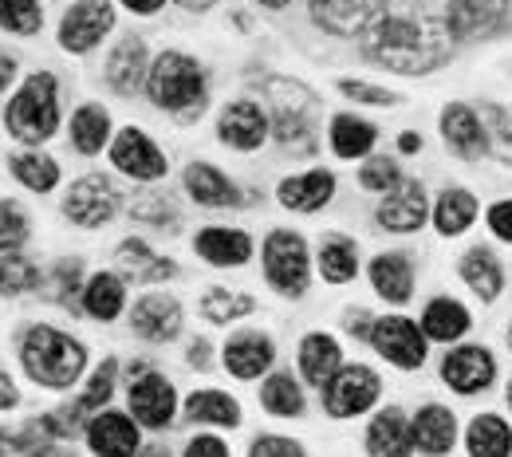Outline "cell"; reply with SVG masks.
I'll use <instances>...</instances> for the list:
<instances>
[{
    "instance_id": "6da1fadb",
    "label": "cell",
    "mask_w": 512,
    "mask_h": 457,
    "mask_svg": "<svg viewBox=\"0 0 512 457\" xmlns=\"http://www.w3.org/2000/svg\"><path fill=\"white\" fill-rule=\"evenodd\" d=\"M453 48V24L449 8L438 16L430 4L418 8H386L363 28V52L367 60L394 67L402 75L430 71L449 56Z\"/></svg>"
},
{
    "instance_id": "7a4b0ae2",
    "label": "cell",
    "mask_w": 512,
    "mask_h": 457,
    "mask_svg": "<svg viewBox=\"0 0 512 457\" xmlns=\"http://www.w3.org/2000/svg\"><path fill=\"white\" fill-rule=\"evenodd\" d=\"M20 359H24V367H28V375L36 383H44V387H71L83 375L87 351L71 335L56 331V327H32L24 335Z\"/></svg>"
},
{
    "instance_id": "3957f363",
    "label": "cell",
    "mask_w": 512,
    "mask_h": 457,
    "mask_svg": "<svg viewBox=\"0 0 512 457\" xmlns=\"http://www.w3.org/2000/svg\"><path fill=\"white\" fill-rule=\"evenodd\" d=\"M60 127V103H56V75L40 71L32 75L8 103V131L20 142H44Z\"/></svg>"
},
{
    "instance_id": "277c9868",
    "label": "cell",
    "mask_w": 512,
    "mask_h": 457,
    "mask_svg": "<svg viewBox=\"0 0 512 457\" xmlns=\"http://www.w3.org/2000/svg\"><path fill=\"white\" fill-rule=\"evenodd\" d=\"M150 99L154 107L193 115L205 107V75L182 52H162L150 67Z\"/></svg>"
},
{
    "instance_id": "5b68a950",
    "label": "cell",
    "mask_w": 512,
    "mask_h": 457,
    "mask_svg": "<svg viewBox=\"0 0 512 457\" xmlns=\"http://www.w3.org/2000/svg\"><path fill=\"white\" fill-rule=\"evenodd\" d=\"M264 276L280 296H304L308 288V249L296 233L276 229L264 241Z\"/></svg>"
},
{
    "instance_id": "8992f818",
    "label": "cell",
    "mask_w": 512,
    "mask_h": 457,
    "mask_svg": "<svg viewBox=\"0 0 512 457\" xmlns=\"http://www.w3.org/2000/svg\"><path fill=\"white\" fill-rule=\"evenodd\" d=\"M272 103H276V138L284 150L292 154H312L316 146V131L308 123L312 99L304 95V87H288V83H272Z\"/></svg>"
},
{
    "instance_id": "52a82bcc",
    "label": "cell",
    "mask_w": 512,
    "mask_h": 457,
    "mask_svg": "<svg viewBox=\"0 0 512 457\" xmlns=\"http://www.w3.org/2000/svg\"><path fill=\"white\" fill-rule=\"evenodd\" d=\"M379 391H383V383L371 367H343L323 383V406L331 418H351V414H363L367 406H375Z\"/></svg>"
},
{
    "instance_id": "ba28073f",
    "label": "cell",
    "mask_w": 512,
    "mask_h": 457,
    "mask_svg": "<svg viewBox=\"0 0 512 457\" xmlns=\"http://www.w3.org/2000/svg\"><path fill=\"white\" fill-rule=\"evenodd\" d=\"M67 217L83 229H95V225H107L115 213H119V190L103 178V174H87L71 186V194L64 201Z\"/></svg>"
},
{
    "instance_id": "9c48e42d",
    "label": "cell",
    "mask_w": 512,
    "mask_h": 457,
    "mask_svg": "<svg viewBox=\"0 0 512 457\" xmlns=\"http://www.w3.org/2000/svg\"><path fill=\"white\" fill-rule=\"evenodd\" d=\"M371 343H375V351L383 359H390L402 371H418L426 363V339H422V331H418V324H410L402 316L379 320V324L371 327Z\"/></svg>"
},
{
    "instance_id": "30bf717a",
    "label": "cell",
    "mask_w": 512,
    "mask_h": 457,
    "mask_svg": "<svg viewBox=\"0 0 512 457\" xmlns=\"http://www.w3.org/2000/svg\"><path fill=\"white\" fill-rule=\"evenodd\" d=\"M111 28H115V8L107 0H79L64 16L60 44L67 52H91Z\"/></svg>"
},
{
    "instance_id": "8fae6325",
    "label": "cell",
    "mask_w": 512,
    "mask_h": 457,
    "mask_svg": "<svg viewBox=\"0 0 512 457\" xmlns=\"http://www.w3.org/2000/svg\"><path fill=\"white\" fill-rule=\"evenodd\" d=\"M174 406H178V394H174V387L162 375L146 371V375L130 379V414L142 426H150V430L170 426L174 422Z\"/></svg>"
},
{
    "instance_id": "7c38bea8",
    "label": "cell",
    "mask_w": 512,
    "mask_h": 457,
    "mask_svg": "<svg viewBox=\"0 0 512 457\" xmlns=\"http://www.w3.org/2000/svg\"><path fill=\"white\" fill-rule=\"evenodd\" d=\"M111 162H115L127 178H138V182H154V178L166 174V154H162L142 131H134V127H127V131L115 138Z\"/></svg>"
},
{
    "instance_id": "4fadbf2b",
    "label": "cell",
    "mask_w": 512,
    "mask_h": 457,
    "mask_svg": "<svg viewBox=\"0 0 512 457\" xmlns=\"http://www.w3.org/2000/svg\"><path fill=\"white\" fill-rule=\"evenodd\" d=\"M493 375H497V363H493V355L485 347H457V351H449L446 363H442V379L457 394L485 391L493 383Z\"/></svg>"
},
{
    "instance_id": "5bb4252c",
    "label": "cell",
    "mask_w": 512,
    "mask_h": 457,
    "mask_svg": "<svg viewBox=\"0 0 512 457\" xmlns=\"http://www.w3.org/2000/svg\"><path fill=\"white\" fill-rule=\"evenodd\" d=\"M379 221L394 233H414L426 221V190L418 182H398L379 205Z\"/></svg>"
},
{
    "instance_id": "9a60e30c",
    "label": "cell",
    "mask_w": 512,
    "mask_h": 457,
    "mask_svg": "<svg viewBox=\"0 0 512 457\" xmlns=\"http://www.w3.org/2000/svg\"><path fill=\"white\" fill-rule=\"evenodd\" d=\"M87 446L103 457L138 454V430L127 414H91L87 422Z\"/></svg>"
},
{
    "instance_id": "2e32d148",
    "label": "cell",
    "mask_w": 512,
    "mask_h": 457,
    "mask_svg": "<svg viewBox=\"0 0 512 457\" xmlns=\"http://www.w3.org/2000/svg\"><path fill=\"white\" fill-rule=\"evenodd\" d=\"M130 324H134V331H138L142 339L166 343V339H174L178 327H182V308H178V300H170V296H146V300L134 304Z\"/></svg>"
},
{
    "instance_id": "e0dca14e",
    "label": "cell",
    "mask_w": 512,
    "mask_h": 457,
    "mask_svg": "<svg viewBox=\"0 0 512 457\" xmlns=\"http://www.w3.org/2000/svg\"><path fill=\"white\" fill-rule=\"evenodd\" d=\"M217 134H221V142H229L237 150H256L264 142V134H268V119H264V111L256 103L241 99V103H229L225 107Z\"/></svg>"
},
{
    "instance_id": "ac0fdd59",
    "label": "cell",
    "mask_w": 512,
    "mask_h": 457,
    "mask_svg": "<svg viewBox=\"0 0 512 457\" xmlns=\"http://www.w3.org/2000/svg\"><path fill=\"white\" fill-rule=\"evenodd\" d=\"M383 4L386 0H312V12L327 32L347 36V32H359L367 20H375Z\"/></svg>"
},
{
    "instance_id": "d6986e66",
    "label": "cell",
    "mask_w": 512,
    "mask_h": 457,
    "mask_svg": "<svg viewBox=\"0 0 512 457\" xmlns=\"http://www.w3.org/2000/svg\"><path fill=\"white\" fill-rule=\"evenodd\" d=\"M331 194H335V178L327 170H312V174L280 182V205L296 213H316L331 201Z\"/></svg>"
},
{
    "instance_id": "ffe728a7",
    "label": "cell",
    "mask_w": 512,
    "mask_h": 457,
    "mask_svg": "<svg viewBox=\"0 0 512 457\" xmlns=\"http://www.w3.org/2000/svg\"><path fill=\"white\" fill-rule=\"evenodd\" d=\"M410 434H414V450H422V454H449L453 438H457V422H453V414H449L446 406H422L414 426H410Z\"/></svg>"
},
{
    "instance_id": "44dd1931",
    "label": "cell",
    "mask_w": 512,
    "mask_h": 457,
    "mask_svg": "<svg viewBox=\"0 0 512 457\" xmlns=\"http://www.w3.org/2000/svg\"><path fill=\"white\" fill-rule=\"evenodd\" d=\"M268 363H272V343H268L264 335L245 331V335L229 339V347H225V367H229V375H237V379H256V375H264Z\"/></svg>"
},
{
    "instance_id": "7402d4cb",
    "label": "cell",
    "mask_w": 512,
    "mask_h": 457,
    "mask_svg": "<svg viewBox=\"0 0 512 457\" xmlns=\"http://www.w3.org/2000/svg\"><path fill=\"white\" fill-rule=\"evenodd\" d=\"M442 134H446V142L461 158L485 154V127H481V119H477L465 103L446 107V115H442Z\"/></svg>"
},
{
    "instance_id": "603a6c76",
    "label": "cell",
    "mask_w": 512,
    "mask_h": 457,
    "mask_svg": "<svg viewBox=\"0 0 512 457\" xmlns=\"http://www.w3.org/2000/svg\"><path fill=\"white\" fill-rule=\"evenodd\" d=\"M186 190L197 205H213V209H225V205H237L241 194H237V186L221 174V170H213V166H205V162H193L186 166Z\"/></svg>"
},
{
    "instance_id": "cb8c5ba5",
    "label": "cell",
    "mask_w": 512,
    "mask_h": 457,
    "mask_svg": "<svg viewBox=\"0 0 512 457\" xmlns=\"http://www.w3.org/2000/svg\"><path fill=\"white\" fill-rule=\"evenodd\" d=\"M115 257H119V268L127 272L130 280H138V284H158V280H170V276L178 272V264L166 261V257H154V253H150L142 241H134V237L119 245Z\"/></svg>"
},
{
    "instance_id": "d4e9b609",
    "label": "cell",
    "mask_w": 512,
    "mask_h": 457,
    "mask_svg": "<svg viewBox=\"0 0 512 457\" xmlns=\"http://www.w3.org/2000/svg\"><path fill=\"white\" fill-rule=\"evenodd\" d=\"M367 450L379 457L383 454L398 457V454H410V450H414V434H410L402 410H383V414L371 422V430H367Z\"/></svg>"
},
{
    "instance_id": "484cf974",
    "label": "cell",
    "mask_w": 512,
    "mask_h": 457,
    "mask_svg": "<svg viewBox=\"0 0 512 457\" xmlns=\"http://www.w3.org/2000/svg\"><path fill=\"white\" fill-rule=\"evenodd\" d=\"M371 280H375V292H379L383 300H390V304H402V300H410V292H414V268H410L406 257H398V253L375 257Z\"/></svg>"
},
{
    "instance_id": "4316f807",
    "label": "cell",
    "mask_w": 512,
    "mask_h": 457,
    "mask_svg": "<svg viewBox=\"0 0 512 457\" xmlns=\"http://www.w3.org/2000/svg\"><path fill=\"white\" fill-rule=\"evenodd\" d=\"M197 253L209 264H245L253 257V241L237 229H205L197 233Z\"/></svg>"
},
{
    "instance_id": "83f0119b",
    "label": "cell",
    "mask_w": 512,
    "mask_h": 457,
    "mask_svg": "<svg viewBox=\"0 0 512 457\" xmlns=\"http://www.w3.org/2000/svg\"><path fill=\"white\" fill-rule=\"evenodd\" d=\"M461 280H465L481 300H497L501 288H505V272H501V264H497V257H493L489 249L465 253V261H461Z\"/></svg>"
},
{
    "instance_id": "f1b7e54d",
    "label": "cell",
    "mask_w": 512,
    "mask_h": 457,
    "mask_svg": "<svg viewBox=\"0 0 512 457\" xmlns=\"http://www.w3.org/2000/svg\"><path fill=\"white\" fill-rule=\"evenodd\" d=\"M146 75V44L142 40H123L107 64V83L119 91V95H130Z\"/></svg>"
},
{
    "instance_id": "f546056e",
    "label": "cell",
    "mask_w": 512,
    "mask_h": 457,
    "mask_svg": "<svg viewBox=\"0 0 512 457\" xmlns=\"http://www.w3.org/2000/svg\"><path fill=\"white\" fill-rule=\"evenodd\" d=\"M300 371H304L308 383L323 387L339 371V343L331 335H308L300 343Z\"/></svg>"
},
{
    "instance_id": "4dcf8cb0",
    "label": "cell",
    "mask_w": 512,
    "mask_h": 457,
    "mask_svg": "<svg viewBox=\"0 0 512 457\" xmlns=\"http://www.w3.org/2000/svg\"><path fill=\"white\" fill-rule=\"evenodd\" d=\"M469 454L477 457H509L512 454V430L505 426V418L497 414H481L469 422Z\"/></svg>"
},
{
    "instance_id": "1f68e13d",
    "label": "cell",
    "mask_w": 512,
    "mask_h": 457,
    "mask_svg": "<svg viewBox=\"0 0 512 457\" xmlns=\"http://www.w3.org/2000/svg\"><path fill=\"white\" fill-rule=\"evenodd\" d=\"M123 300H127V292H123V280H119V276L99 272V276L87 280L83 308H87L95 320H115V316L123 312Z\"/></svg>"
},
{
    "instance_id": "d6a6232c",
    "label": "cell",
    "mask_w": 512,
    "mask_h": 457,
    "mask_svg": "<svg viewBox=\"0 0 512 457\" xmlns=\"http://www.w3.org/2000/svg\"><path fill=\"white\" fill-rule=\"evenodd\" d=\"M107 134H111V119H107L103 107L87 103V107L75 111V119H71V142H75L79 154H99L103 142H107Z\"/></svg>"
},
{
    "instance_id": "836d02e7",
    "label": "cell",
    "mask_w": 512,
    "mask_h": 457,
    "mask_svg": "<svg viewBox=\"0 0 512 457\" xmlns=\"http://www.w3.org/2000/svg\"><path fill=\"white\" fill-rule=\"evenodd\" d=\"M473 217H477V201H473V194H465V190H446V194L438 197V205H434V225L446 237L465 233L473 225Z\"/></svg>"
},
{
    "instance_id": "e575fe53",
    "label": "cell",
    "mask_w": 512,
    "mask_h": 457,
    "mask_svg": "<svg viewBox=\"0 0 512 457\" xmlns=\"http://www.w3.org/2000/svg\"><path fill=\"white\" fill-rule=\"evenodd\" d=\"M422 327H426V335H430V339H442V343H449V339L465 335V327H469V312H465L457 300L442 296V300H434V304L426 308Z\"/></svg>"
},
{
    "instance_id": "d590c367",
    "label": "cell",
    "mask_w": 512,
    "mask_h": 457,
    "mask_svg": "<svg viewBox=\"0 0 512 457\" xmlns=\"http://www.w3.org/2000/svg\"><path fill=\"white\" fill-rule=\"evenodd\" d=\"M375 146V127L363 123V119H351V115H339L331 123V150L339 158H359Z\"/></svg>"
},
{
    "instance_id": "8d00e7d4",
    "label": "cell",
    "mask_w": 512,
    "mask_h": 457,
    "mask_svg": "<svg viewBox=\"0 0 512 457\" xmlns=\"http://www.w3.org/2000/svg\"><path fill=\"white\" fill-rule=\"evenodd\" d=\"M193 422H217V426H237L241 422V410H237V398L221 391H197L190 394V406H186Z\"/></svg>"
},
{
    "instance_id": "74e56055",
    "label": "cell",
    "mask_w": 512,
    "mask_h": 457,
    "mask_svg": "<svg viewBox=\"0 0 512 457\" xmlns=\"http://www.w3.org/2000/svg\"><path fill=\"white\" fill-rule=\"evenodd\" d=\"M260 402H264V410L276 414V418H296V414L304 410V394H300L292 375H272V379L260 387Z\"/></svg>"
},
{
    "instance_id": "f35d334b",
    "label": "cell",
    "mask_w": 512,
    "mask_h": 457,
    "mask_svg": "<svg viewBox=\"0 0 512 457\" xmlns=\"http://www.w3.org/2000/svg\"><path fill=\"white\" fill-rule=\"evenodd\" d=\"M12 174L20 178V186H28L36 194H48L60 182V166L48 154H20V158H12Z\"/></svg>"
},
{
    "instance_id": "ab89813d",
    "label": "cell",
    "mask_w": 512,
    "mask_h": 457,
    "mask_svg": "<svg viewBox=\"0 0 512 457\" xmlns=\"http://www.w3.org/2000/svg\"><path fill=\"white\" fill-rule=\"evenodd\" d=\"M201 312L205 320L213 324H229V320H241L253 312V296H241V292H225V288H209L201 296Z\"/></svg>"
},
{
    "instance_id": "60d3db41",
    "label": "cell",
    "mask_w": 512,
    "mask_h": 457,
    "mask_svg": "<svg viewBox=\"0 0 512 457\" xmlns=\"http://www.w3.org/2000/svg\"><path fill=\"white\" fill-rule=\"evenodd\" d=\"M320 268H323V280H331V284H347V280H355V272H359V253H355V245L351 241H327L320 253Z\"/></svg>"
},
{
    "instance_id": "b9f144b4",
    "label": "cell",
    "mask_w": 512,
    "mask_h": 457,
    "mask_svg": "<svg viewBox=\"0 0 512 457\" xmlns=\"http://www.w3.org/2000/svg\"><path fill=\"white\" fill-rule=\"evenodd\" d=\"M115 371H119V363H115V359H107V363L95 371L91 387H87V391H83V398L71 406L79 422H83V418H91V414H99V406H107V398L115 394Z\"/></svg>"
},
{
    "instance_id": "7bdbcfd3",
    "label": "cell",
    "mask_w": 512,
    "mask_h": 457,
    "mask_svg": "<svg viewBox=\"0 0 512 457\" xmlns=\"http://www.w3.org/2000/svg\"><path fill=\"white\" fill-rule=\"evenodd\" d=\"M40 20H44L40 0H0V24L8 32L32 36V32H40Z\"/></svg>"
},
{
    "instance_id": "ee69618b",
    "label": "cell",
    "mask_w": 512,
    "mask_h": 457,
    "mask_svg": "<svg viewBox=\"0 0 512 457\" xmlns=\"http://www.w3.org/2000/svg\"><path fill=\"white\" fill-rule=\"evenodd\" d=\"M28 241V217L16 201H0V253H16Z\"/></svg>"
},
{
    "instance_id": "f6af8a7d",
    "label": "cell",
    "mask_w": 512,
    "mask_h": 457,
    "mask_svg": "<svg viewBox=\"0 0 512 457\" xmlns=\"http://www.w3.org/2000/svg\"><path fill=\"white\" fill-rule=\"evenodd\" d=\"M134 213H138V221H146V225H154V229H178V209H174V201L166 194L134 201Z\"/></svg>"
},
{
    "instance_id": "bcb514c9",
    "label": "cell",
    "mask_w": 512,
    "mask_h": 457,
    "mask_svg": "<svg viewBox=\"0 0 512 457\" xmlns=\"http://www.w3.org/2000/svg\"><path fill=\"white\" fill-rule=\"evenodd\" d=\"M79 261H60L52 268V276H48V284H44V292H48V300H56V304H71L75 300V292H79Z\"/></svg>"
},
{
    "instance_id": "7dc6e473",
    "label": "cell",
    "mask_w": 512,
    "mask_h": 457,
    "mask_svg": "<svg viewBox=\"0 0 512 457\" xmlns=\"http://www.w3.org/2000/svg\"><path fill=\"white\" fill-rule=\"evenodd\" d=\"M402 178H398V166L390 162V158H371L367 166H363V174H359V186L363 190H371V194H386V190H394Z\"/></svg>"
},
{
    "instance_id": "c3c4849f",
    "label": "cell",
    "mask_w": 512,
    "mask_h": 457,
    "mask_svg": "<svg viewBox=\"0 0 512 457\" xmlns=\"http://www.w3.org/2000/svg\"><path fill=\"white\" fill-rule=\"evenodd\" d=\"M0 272H4V288H8V292H28V288H36V280H40V272L28 261H20L16 253H8V261L0 264Z\"/></svg>"
},
{
    "instance_id": "681fc988",
    "label": "cell",
    "mask_w": 512,
    "mask_h": 457,
    "mask_svg": "<svg viewBox=\"0 0 512 457\" xmlns=\"http://www.w3.org/2000/svg\"><path fill=\"white\" fill-rule=\"evenodd\" d=\"M339 91H343L347 99H359V103H375V107H390V103H394V95H390V91H379V87H371V83H359V79H343V83H339Z\"/></svg>"
},
{
    "instance_id": "f907efd6",
    "label": "cell",
    "mask_w": 512,
    "mask_h": 457,
    "mask_svg": "<svg viewBox=\"0 0 512 457\" xmlns=\"http://www.w3.org/2000/svg\"><path fill=\"white\" fill-rule=\"evenodd\" d=\"M296 454H304V446L292 442V438L268 434V438H256L253 442V457H296Z\"/></svg>"
},
{
    "instance_id": "816d5d0a",
    "label": "cell",
    "mask_w": 512,
    "mask_h": 457,
    "mask_svg": "<svg viewBox=\"0 0 512 457\" xmlns=\"http://www.w3.org/2000/svg\"><path fill=\"white\" fill-rule=\"evenodd\" d=\"M489 229H493L501 241L512 245V201H497V205L489 209Z\"/></svg>"
},
{
    "instance_id": "f5cc1de1",
    "label": "cell",
    "mask_w": 512,
    "mask_h": 457,
    "mask_svg": "<svg viewBox=\"0 0 512 457\" xmlns=\"http://www.w3.org/2000/svg\"><path fill=\"white\" fill-rule=\"evenodd\" d=\"M190 457H225L229 450H225V442H217V438H209V434H201V438H193L190 450H186Z\"/></svg>"
},
{
    "instance_id": "db71d44e",
    "label": "cell",
    "mask_w": 512,
    "mask_h": 457,
    "mask_svg": "<svg viewBox=\"0 0 512 457\" xmlns=\"http://www.w3.org/2000/svg\"><path fill=\"white\" fill-rule=\"evenodd\" d=\"M8 406H16V387H12V379L0 371V410H8Z\"/></svg>"
},
{
    "instance_id": "11a10c76",
    "label": "cell",
    "mask_w": 512,
    "mask_h": 457,
    "mask_svg": "<svg viewBox=\"0 0 512 457\" xmlns=\"http://www.w3.org/2000/svg\"><path fill=\"white\" fill-rule=\"evenodd\" d=\"M190 363L193 367H205V363H209V343H205V339H197L190 347Z\"/></svg>"
},
{
    "instance_id": "9f6ffc18",
    "label": "cell",
    "mask_w": 512,
    "mask_h": 457,
    "mask_svg": "<svg viewBox=\"0 0 512 457\" xmlns=\"http://www.w3.org/2000/svg\"><path fill=\"white\" fill-rule=\"evenodd\" d=\"M12 75H16V60H12V56H0V91L8 87Z\"/></svg>"
},
{
    "instance_id": "6f0895ef",
    "label": "cell",
    "mask_w": 512,
    "mask_h": 457,
    "mask_svg": "<svg viewBox=\"0 0 512 457\" xmlns=\"http://www.w3.org/2000/svg\"><path fill=\"white\" fill-rule=\"evenodd\" d=\"M127 8H134V12H154V8H162L166 0H123Z\"/></svg>"
},
{
    "instance_id": "680465c9",
    "label": "cell",
    "mask_w": 512,
    "mask_h": 457,
    "mask_svg": "<svg viewBox=\"0 0 512 457\" xmlns=\"http://www.w3.org/2000/svg\"><path fill=\"white\" fill-rule=\"evenodd\" d=\"M398 146H402L406 154H414V150H422V134H402V138H398Z\"/></svg>"
},
{
    "instance_id": "91938a15",
    "label": "cell",
    "mask_w": 512,
    "mask_h": 457,
    "mask_svg": "<svg viewBox=\"0 0 512 457\" xmlns=\"http://www.w3.org/2000/svg\"><path fill=\"white\" fill-rule=\"evenodd\" d=\"M182 4H186V8H209L213 0H182Z\"/></svg>"
},
{
    "instance_id": "94428289",
    "label": "cell",
    "mask_w": 512,
    "mask_h": 457,
    "mask_svg": "<svg viewBox=\"0 0 512 457\" xmlns=\"http://www.w3.org/2000/svg\"><path fill=\"white\" fill-rule=\"evenodd\" d=\"M260 4H268V8H284L288 0H260Z\"/></svg>"
},
{
    "instance_id": "6125c7cd",
    "label": "cell",
    "mask_w": 512,
    "mask_h": 457,
    "mask_svg": "<svg viewBox=\"0 0 512 457\" xmlns=\"http://www.w3.org/2000/svg\"><path fill=\"white\" fill-rule=\"evenodd\" d=\"M4 450H8V442H4V434H0V454H4Z\"/></svg>"
},
{
    "instance_id": "be15d7a7",
    "label": "cell",
    "mask_w": 512,
    "mask_h": 457,
    "mask_svg": "<svg viewBox=\"0 0 512 457\" xmlns=\"http://www.w3.org/2000/svg\"><path fill=\"white\" fill-rule=\"evenodd\" d=\"M0 288H4V272H0Z\"/></svg>"
},
{
    "instance_id": "e7e4bbea",
    "label": "cell",
    "mask_w": 512,
    "mask_h": 457,
    "mask_svg": "<svg viewBox=\"0 0 512 457\" xmlns=\"http://www.w3.org/2000/svg\"><path fill=\"white\" fill-rule=\"evenodd\" d=\"M509 406H512V387H509Z\"/></svg>"
},
{
    "instance_id": "03108f58",
    "label": "cell",
    "mask_w": 512,
    "mask_h": 457,
    "mask_svg": "<svg viewBox=\"0 0 512 457\" xmlns=\"http://www.w3.org/2000/svg\"><path fill=\"white\" fill-rule=\"evenodd\" d=\"M509 339H512V327H509Z\"/></svg>"
}]
</instances>
